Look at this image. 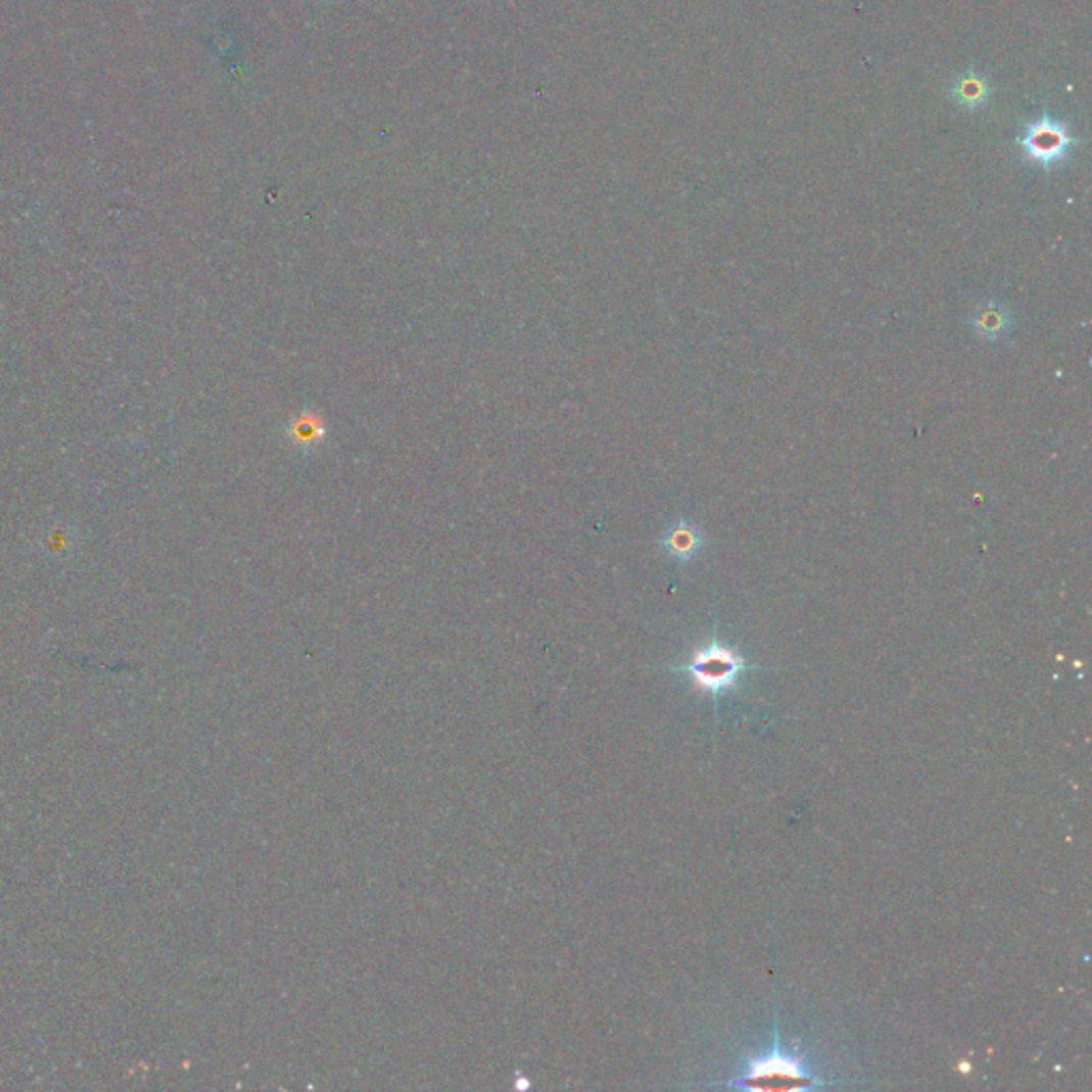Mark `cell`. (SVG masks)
Listing matches in <instances>:
<instances>
[{"label":"cell","mask_w":1092,"mask_h":1092,"mask_svg":"<svg viewBox=\"0 0 1092 1092\" xmlns=\"http://www.w3.org/2000/svg\"><path fill=\"white\" fill-rule=\"evenodd\" d=\"M727 1086L747 1090H805L819 1088L823 1082L815 1080L803 1056L784 1050L779 1033L774 1031L770 1052L751 1060L743 1076Z\"/></svg>","instance_id":"1"},{"label":"cell","mask_w":1092,"mask_h":1092,"mask_svg":"<svg viewBox=\"0 0 1092 1092\" xmlns=\"http://www.w3.org/2000/svg\"><path fill=\"white\" fill-rule=\"evenodd\" d=\"M745 670L747 662L743 655L721 643H709L707 647L698 649L685 666L694 685L711 698H719L725 692H730Z\"/></svg>","instance_id":"2"},{"label":"cell","mask_w":1092,"mask_h":1092,"mask_svg":"<svg viewBox=\"0 0 1092 1092\" xmlns=\"http://www.w3.org/2000/svg\"><path fill=\"white\" fill-rule=\"evenodd\" d=\"M1076 137L1072 135L1070 127L1052 115H1041L1033 123H1029L1017 137V145L1025 154L1027 160L1039 164V167H1054L1062 162L1070 152L1076 148Z\"/></svg>","instance_id":"3"},{"label":"cell","mask_w":1092,"mask_h":1092,"mask_svg":"<svg viewBox=\"0 0 1092 1092\" xmlns=\"http://www.w3.org/2000/svg\"><path fill=\"white\" fill-rule=\"evenodd\" d=\"M284 433H286V440L297 450L312 453L314 448H319L323 444L325 435H327V427L321 415H317V412L310 408H303L297 417L288 421Z\"/></svg>","instance_id":"4"},{"label":"cell","mask_w":1092,"mask_h":1092,"mask_svg":"<svg viewBox=\"0 0 1092 1092\" xmlns=\"http://www.w3.org/2000/svg\"><path fill=\"white\" fill-rule=\"evenodd\" d=\"M702 544H705V538H702V531L698 529V525H694L690 521L672 523L666 529L664 538H662L664 551L672 557V560L681 562V564L692 562L694 557L700 553Z\"/></svg>","instance_id":"5"},{"label":"cell","mask_w":1092,"mask_h":1092,"mask_svg":"<svg viewBox=\"0 0 1092 1092\" xmlns=\"http://www.w3.org/2000/svg\"><path fill=\"white\" fill-rule=\"evenodd\" d=\"M952 90V99L956 101V105L968 109V111H978L982 107H986L990 94H992V88H990V82L982 76V73L968 68L964 73H960V76L956 78V82L950 86Z\"/></svg>","instance_id":"6"},{"label":"cell","mask_w":1092,"mask_h":1092,"mask_svg":"<svg viewBox=\"0 0 1092 1092\" xmlns=\"http://www.w3.org/2000/svg\"><path fill=\"white\" fill-rule=\"evenodd\" d=\"M1011 327L1009 312L999 303H986L974 314V329L984 339H999Z\"/></svg>","instance_id":"7"}]
</instances>
